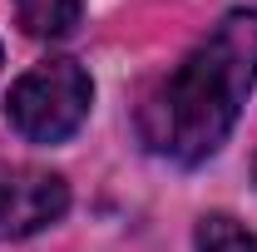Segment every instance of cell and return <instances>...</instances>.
Here are the masks:
<instances>
[{
    "mask_svg": "<svg viewBox=\"0 0 257 252\" xmlns=\"http://www.w3.org/2000/svg\"><path fill=\"white\" fill-rule=\"evenodd\" d=\"M252 84H257V10H232L144 99L139 134L159 158L193 168L223 149Z\"/></svg>",
    "mask_w": 257,
    "mask_h": 252,
    "instance_id": "obj_1",
    "label": "cell"
},
{
    "mask_svg": "<svg viewBox=\"0 0 257 252\" xmlns=\"http://www.w3.org/2000/svg\"><path fill=\"white\" fill-rule=\"evenodd\" d=\"M89 99H94V84H89V74L79 64L50 60V64H35L30 74L10 89L5 114H10V124L20 129L30 144H60V139H69L84 124Z\"/></svg>",
    "mask_w": 257,
    "mask_h": 252,
    "instance_id": "obj_2",
    "label": "cell"
},
{
    "mask_svg": "<svg viewBox=\"0 0 257 252\" xmlns=\"http://www.w3.org/2000/svg\"><path fill=\"white\" fill-rule=\"evenodd\" d=\"M64 208H69V188L60 173L30 168V163H0V242L30 237L60 222Z\"/></svg>",
    "mask_w": 257,
    "mask_h": 252,
    "instance_id": "obj_3",
    "label": "cell"
},
{
    "mask_svg": "<svg viewBox=\"0 0 257 252\" xmlns=\"http://www.w3.org/2000/svg\"><path fill=\"white\" fill-rule=\"evenodd\" d=\"M15 15L35 40H60L79 25L84 0H15Z\"/></svg>",
    "mask_w": 257,
    "mask_h": 252,
    "instance_id": "obj_4",
    "label": "cell"
},
{
    "mask_svg": "<svg viewBox=\"0 0 257 252\" xmlns=\"http://www.w3.org/2000/svg\"><path fill=\"white\" fill-rule=\"evenodd\" d=\"M198 252H257V237L227 213H208L198 222Z\"/></svg>",
    "mask_w": 257,
    "mask_h": 252,
    "instance_id": "obj_5",
    "label": "cell"
},
{
    "mask_svg": "<svg viewBox=\"0 0 257 252\" xmlns=\"http://www.w3.org/2000/svg\"><path fill=\"white\" fill-rule=\"evenodd\" d=\"M252 173H257V168H252Z\"/></svg>",
    "mask_w": 257,
    "mask_h": 252,
    "instance_id": "obj_6",
    "label": "cell"
}]
</instances>
